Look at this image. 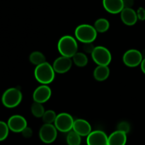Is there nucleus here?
Instances as JSON below:
<instances>
[{"instance_id":"1","label":"nucleus","mask_w":145,"mask_h":145,"mask_svg":"<svg viewBox=\"0 0 145 145\" xmlns=\"http://www.w3.org/2000/svg\"><path fill=\"white\" fill-rule=\"evenodd\" d=\"M34 75L38 82L42 85L51 83L55 79V71L52 65L49 63L45 62L35 67Z\"/></svg>"},{"instance_id":"2","label":"nucleus","mask_w":145,"mask_h":145,"mask_svg":"<svg viewBox=\"0 0 145 145\" xmlns=\"http://www.w3.org/2000/svg\"><path fill=\"white\" fill-rule=\"evenodd\" d=\"M57 48L62 56L72 58L78 52V44L76 39L72 36H64L58 41Z\"/></svg>"},{"instance_id":"3","label":"nucleus","mask_w":145,"mask_h":145,"mask_svg":"<svg viewBox=\"0 0 145 145\" xmlns=\"http://www.w3.org/2000/svg\"><path fill=\"white\" fill-rule=\"evenodd\" d=\"M98 32L94 26L89 24H81L75 29V36L76 39L83 44L93 43L97 37Z\"/></svg>"},{"instance_id":"4","label":"nucleus","mask_w":145,"mask_h":145,"mask_svg":"<svg viewBox=\"0 0 145 145\" xmlns=\"http://www.w3.org/2000/svg\"><path fill=\"white\" fill-rule=\"evenodd\" d=\"M22 98V92L19 89L16 88H11L4 92L1 101L6 107L14 108L21 103Z\"/></svg>"},{"instance_id":"5","label":"nucleus","mask_w":145,"mask_h":145,"mask_svg":"<svg viewBox=\"0 0 145 145\" xmlns=\"http://www.w3.org/2000/svg\"><path fill=\"white\" fill-rule=\"evenodd\" d=\"M93 61L98 65H108L112 60V55L110 51L104 46L95 47L93 53H91Z\"/></svg>"},{"instance_id":"6","label":"nucleus","mask_w":145,"mask_h":145,"mask_svg":"<svg viewBox=\"0 0 145 145\" xmlns=\"http://www.w3.org/2000/svg\"><path fill=\"white\" fill-rule=\"evenodd\" d=\"M74 120L71 115L67 112H62L57 115L54 125L58 131L62 132H69L73 129Z\"/></svg>"},{"instance_id":"7","label":"nucleus","mask_w":145,"mask_h":145,"mask_svg":"<svg viewBox=\"0 0 145 145\" xmlns=\"http://www.w3.org/2000/svg\"><path fill=\"white\" fill-rule=\"evenodd\" d=\"M57 136V129L52 124H44L40 129V139L44 143H52L55 141Z\"/></svg>"},{"instance_id":"8","label":"nucleus","mask_w":145,"mask_h":145,"mask_svg":"<svg viewBox=\"0 0 145 145\" xmlns=\"http://www.w3.org/2000/svg\"><path fill=\"white\" fill-rule=\"evenodd\" d=\"M143 60L142 53L137 49H130L126 51L123 56L125 65L130 68H135L141 64Z\"/></svg>"},{"instance_id":"9","label":"nucleus","mask_w":145,"mask_h":145,"mask_svg":"<svg viewBox=\"0 0 145 145\" xmlns=\"http://www.w3.org/2000/svg\"><path fill=\"white\" fill-rule=\"evenodd\" d=\"M86 143L87 145H108V136L103 131H93L87 136Z\"/></svg>"},{"instance_id":"10","label":"nucleus","mask_w":145,"mask_h":145,"mask_svg":"<svg viewBox=\"0 0 145 145\" xmlns=\"http://www.w3.org/2000/svg\"><path fill=\"white\" fill-rule=\"evenodd\" d=\"M52 95L51 88L48 85H41L34 90L33 98L34 102L44 103L49 100Z\"/></svg>"},{"instance_id":"11","label":"nucleus","mask_w":145,"mask_h":145,"mask_svg":"<svg viewBox=\"0 0 145 145\" xmlns=\"http://www.w3.org/2000/svg\"><path fill=\"white\" fill-rule=\"evenodd\" d=\"M72 60L71 58L65 56H60L57 58L53 63L54 70L55 72L59 74H63L67 72L72 66Z\"/></svg>"},{"instance_id":"12","label":"nucleus","mask_w":145,"mask_h":145,"mask_svg":"<svg viewBox=\"0 0 145 145\" xmlns=\"http://www.w3.org/2000/svg\"><path fill=\"white\" fill-rule=\"evenodd\" d=\"M8 128L14 132H21L27 127V121L21 115H13L8 120Z\"/></svg>"},{"instance_id":"13","label":"nucleus","mask_w":145,"mask_h":145,"mask_svg":"<svg viewBox=\"0 0 145 145\" xmlns=\"http://www.w3.org/2000/svg\"><path fill=\"white\" fill-rule=\"evenodd\" d=\"M72 129L81 136H87L92 132L90 123L83 119H77L74 120Z\"/></svg>"},{"instance_id":"14","label":"nucleus","mask_w":145,"mask_h":145,"mask_svg":"<svg viewBox=\"0 0 145 145\" xmlns=\"http://www.w3.org/2000/svg\"><path fill=\"white\" fill-rule=\"evenodd\" d=\"M103 5L108 12L113 14L120 13L124 9L123 0H103Z\"/></svg>"},{"instance_id":"15","label":"nucleus","mask_w":145,"mask_h":145,"mask_svg":"<svg viewBox=\"0 0 145 145\" xmlns=\"http://www.w3.org/2000/svg\"><path fill=\"white\" fill-rule=\"evenodd\" d=\"M121 20L125 25L133 26L137 23L138 18L137 12L132 8H124L120 12Z\"/></svg>"},{"instance_id":"16","label":"nucleus","mask_w":145,"mask_h":145,"mask_svg":"<svg viewBox=\"0 0 145 145\" xmlns=\"http://www.w3.org/2000/svg\"><path fill=\"white\" fill-rule=\"evenodd\" d=\"M127 134L116 130L108 136V145H125Z\"/></svg>"},{"instance_id":"17","label":"nucleus","mask_w":145,"mask_h":145,"mask_svg":"<svg viewBox=\"0 0 145 145\" xmlns=\"http://www.w3.org/2000/svg\"><path fill=\"white\" fill-rule=\"evenodd\" d=\"M110 75V69L107 65H98L93 71V77L98 81H104Z\"/></svg>"},{"instance_id":"18","label":"nucleus","mask_w":145,"mask_h":145,"mask_svg":"<svg viewBox=\"0 0 145 145\" xmlns=\"http://www.w3.org/2000/svg\"><path fill=\"white\" fill-rule=\"evenodd\" d=\"M93 26L98 33H105L110 28V23L106 18H101L95 21Z\"/></svg>"},{"instance_id":"19","label":"nucleus","mask_w":145,"mask_h":145,"mask_svg":"<svg viewBox=\"0 0 145 145\" xmlns=\"http://www.w3.org/2000/svg\"><path fill=\"white\" fill-rule=\"evenodd\" d=\"M29 60L31 63L35 65L36 66L46 62L45 55L40 51H33L31 53L29 56Z\"/></svg>"},{"instance_id":"20","label":"nucleus","mask_w":145,"mask_h":145,"mask_svg":"<svg viewBox=\"0 0 145 145\" xmlns=\"http://www.w3.org/2000/svg\"><path fill=\"white\" fill-rule=\"evenodd\" d=\"M73 62L78 67H85L88 63V58L84 53L77 52L72 57Z\"/></svg>"},{"instance_id":"21","label":"nucleus","mask_w":145,"mask_h":145,"mask_svg":"<svg viewBox=\"0 0 145 145\" xmlns=\"http://www.w3.org/2000/svg\"><path fill=\"white\" fill-rule=\"evenodd\" d=\"M82 142V138L79 134L74 130L69 132L67 136V143L68 145H80Z\"/></svg>"},{"instance_id":"22","label":"nucleus","mask_w":145,"mask_h":145,"mask_svg":"<svg viewBox=\"0 0 145 145\" xmlns=\"http://www.w3.org/2000/svg\"><path fill=\"white\" fill-rule=\"evenodd\" d=\"M45 112V108H44L42 103L34 102L31 105V112H32L33 115L35 116V117H42Z\"/></svg>"},{"instance_id":"23","label":"nucleus","mask_w":145,"mask_h":145,"mask_svg":"<svg viewBox=\"0 0 145 145\" xmlns=\"http://www.w3.org/2000/svg\"><path fill=\"white\" fill-rule=\"evenodd\" d=\"M57 115H56V112L52 109L45 111L43 116L42 117V121L45 124H52L55 122Z\"/></svg>"},{"instance_id":"24","label":"nucleus","mask_w":145,"mask_h":145,"mask_svg":"<svg viewBox=\"0 0 145 145\" xmlns=\"http://www.w3.org/2000/svg\"><path fill=\"white\" fill-rule=\"evenodd\" d=\"M8 131L9 128L8 125L3 121H0V142L7 139L8 135Z\"/></svg>"},{"instance_id":"25","label":"nucleus","mask_w":145,"mask_h":145,"mask_svg":"<svg viewBox=\"0 0 145 145\" xmlns=\"http://www.w3.org/2000/svg\"><path fill=\"white\" fill-rule=\"evenodd\" d=\"M118 129L117 130L121 131V132H125V134H127L130 131V124L125 121H123V122H120L118 125Z\"/></svg>"},{"instance_id":"26","label":"nucleus","mask_w":145,"mask_h":145,"mask_svg":"<svg viewBox=\"0 0 145 145\" xmlns=\"http://www.w3.org/2000/svg\"><path fill=\"white\" fill-rule=\"evenodd\" d=\"M95 47L96 46L93 45V43H86V44H84L83 49L87 53L91 54L93 53V50H94Z\"/></svg>"},{"instance_id":"27","label":"nucleus","mask_w":145,"mask_h":145,"mask_svg":"<svg viewBox=\"0 0 145 145\" xmlns=\"http://www.w3.org/2000/svg\"><path fill=\"white\" fill-rule=\"evenodd\" d=\"M137 18L140 21H144L145 20V9L143 7H140V8L137 9Z\"/></svg>"},{"instance_id":"28","label":"nucleus","mask_w":145,"mask_h":145,"mask_svg":"<svg viewBox=\"0 0 145 145\" xmlns=\"http://www.w3.org/2000/svg\"><path fill=\"white\" fill-rule=\"evenodd\" d=\"M21 133H22V135L25 138H30L32 136L33 130L31 127H29L27 126L26 127H25V129H24V130L21 132Z\"/></svg>"},{"instance_id":"29","label":"nucleus","mask_w":145,"mask_h":145,"mask_svg":"<svg viewBox=\"0 0 145 145\" xmlns=\"http://www.w3.org/2000/svg\"><path fill=\"white\" fill-rule=\"evenodd\" d=\"M124 8H132L134 4V0H123Z\"/></svg>"},{"instance_id":"30","label":"nucleus","mask_w":145,"mask_h":145,"mask_svg":"<svg viewBox=\"0 0 145 145\" xmlns=\"http://www.w3.org/2000/svg\"><path fill=\"white\" fill-rule=\"evenodd\" d=\"M140 65H141L142 71L143 73L145 74V58H143V60H142V61Z\"/></svg>"}]
</instances>
